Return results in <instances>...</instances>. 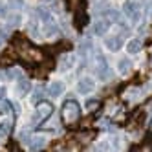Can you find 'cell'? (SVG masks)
<instances>
[{
  "mask_svg": "<svg viewBox=\"0 0 152 152\" xmlns=\"http://www.w3.org/2000/svg\"><path fill=\"white\" fill-rule=\"evenodd\" d=\"M62 121L66 123V125H73L77 119L81 117V108H79V103L77 101H73V99H70V101H64V104H62Z\"/></svg>",
  "mask_w": 152,
  "mask_h": 152,
  "instance_id": "6da1fadb",
  "label": "cell"
},
{
  "mask_svg": "<svg viewBox=\"0 0 152 152\" xmlns=\"http://www.w3.org/2000/svg\"><path fill=\"white\" fill-rule=\"evenodd\" d=\"M53 114V104L48 101H39L35 106V114H33V125H40Z\"/></svg>",
  "mask_w": 152,
  "mask_h": 152,
  "instance_id": "7a4b0ae2",
  "label": "cell"
},
{
  "mask_svg": "<svg viewBox=\"0 0 152 152\" xmlns=\"http://www.w3.org/2000/svg\"><path fill=\"white\" fill-rule=\"evenodd\" d=\"M141 6H143V0H126L125 2L123 11L130 18V22H134V24L139 22V9H141Z\"/></svg>",
  "mask_w": 152,
  "mask_h": 152,
  "instance_id": "3957f363",
  "label": "cell"
},
{
  "mask_svg": "<svg viewBox=\"0 0 152 152\" xmlns=\"http://www.w3.org/2000/svg\"><path fill=\"white\" fill-rule=\"evenodd\" d=\"M97 77L99 79H103V81H108L112 77V70L108 68V64H106V61L101 57V55H97Z\"/></svg>",
  "mask_w": 152,
  "mask_h": 152,
  "instance_id": "277c9868",
  "label": "cell"
},
{
  "mask_svg": "<svg viewBox=\"0 0 152 152\" xmlns=\"http://www.w3.org/2000/svg\"><path fill=\"white\" fill-rule=\"evenodd\" d=\"M94 88H95V81L90 79V77H83L77 83V92L83 94V95H88L90 92H94Z\"/></svg>",
  "mask_w": 152,
  "mask_h": 152,
  "instance_id": "5b68a950",
  "label": "cell"
},
{
  "mask_svg": "<svg viewBox=\"0 0 152 152\" xmlns=\"http://www.w3.org/2000/svg\"><path fill=\"white\" fill-rule=\"evenodd\" d=\"M22 57L28 59V61H31V62H39V61H42V51H39V50H35V48L24 46V48H22Z\"/></svg>",
  "mask_w": 152,
  "mask_h": 152,
  "instance_id": "8992f818",
  "label": "cell"
},
{
  "mask_svg": "<svg viewBox=\"0 0 152 152\" xmlns=\"http://www.w3.org/2000/svg\"><path fill=\"white\" fill-rule=\"evenodd\" d=\"M110 26H112V22L108 18H101V20H97V22H94V33L101 37L110 29Z\"/></svg>",
  "mask_w": 152,
  "mask_h": 152,
  "instance_id": "52a82bcc",
  "label": "cell"
},
{
  "mask_svg": "<svg viewBox=\"0 0 152 152\" xmlns=\"http://www.w3.org/2000/svg\"><path fill=\"white\" fill-rule=\"evenodd\" d=\"M104 46L110 50V51H119L123 46V39L119 37V35H112V37H108L104 40Z\"/></svg>",
  "mask_w": 152,
  "mask_h": 152,
  "instance_id": "ba28073f",
  "label": "cell"
},
{
  "mask_svg": "<svg viewBox=\"0 0 152 152\" xmlns=\"http://www.w3.org/2000/svg\"><path fill=\"white\" fill-rule=\"evenodd\" d=\"M62 92H64V83H61V81H53V83H50V86H48V94H50L51 97H59Z\"/></svg>",
  "mask_w": 152,
  "mask_h": 152,
  "instance_id": "9c48e42d",
  "label": "cell"
},
{
  "mask_svg": "<svg viewBox=\"0 0 152 152\" xmlns=\"http://www.w3.org/2000/svg\"><path fill=\"white\" fill-rule=\"evenodd\" d=\"M46 145V137H42V136H35V137H31L29 139V150H40V148H44Z\"/></svg>",
  "mask_w": 152,
  "mask_h": 152,
  "instance_id": "30bf717a",
  "label": "cell"
},
{
  "mask_svg": "<svg viewBox=\"0 0 152 152\" xmlns=\"http://www.w3.org/2000/svg\"><path fill=\"white\" fill-rule=\"evenodd\" d=\"M29 81L28 79H24V77H18L17 79V94L18 95H26L28 92H29Z\"/></svg>",
  "mask_w": 152,
  "mask_h": 152,
  "instance_id": "8fae6325",
  "label": "cell"
},
{
  "mask_svg": "<svg viewBox=\"0 0 152 152\" xmlns=\"http://www.w3.org/2000/svg\"><path fill=\"white\" fill-rule=\"evenodd\" d=\"M141 48H143V42H141L139 39H132V40L126 44V51L130 53V55H136V53H139Z\"/></svg>",
  "mask_w": 152,
  "mask_h": 152,
  "instance_id": "7c38bea8",
  "label": "cell"
},
{
  "mask_svg": "<svg viewBox=\"0 0 152 152\" xmlns=\"http://www.w3.org/2000/svg\"><path fill=\"white\" fill-rule=\"evenodd\" d=\"M73 62H75V57H73V55H66V57L61 59L59 68H61V70H70V68L73 66Z\"/></svg>",
  "mask_w": 152,
  "mask_h": 152,
  "instance_id": "4fadbf2b",
  "label": "cell"
},
{
  "mask_svg": "<svg viewBox=\"0 0 152 152\" xmlns=\"http://www.w3.org/2000/svg\"><path fill=\"white\" fill-rule=\"evenodd\" d=\"M117 70H119V73H128L130 70H132V62H130L128 59H121V61H119L117 62Z\"/></svg>",
  "mask_w": 152,
  "mask_h": 152,
  "instance_id": "5bb4252c",
  "label": "cell"
},
{
  "mask_svg": "<svg viewBox=\"0 0 152 152\" xmlns=\"http://www.w3.org/2000/svg\"><path fill=\"white\" fill-rule=\"evenodd\" d=\"M13 53H11V50H4L2 53H0V64H2V66H4V64H11L13 62Z\"/></svg>",
  "mask_w": 152,
  "mask_h": 152,
  "instance_id": "9a60e30c",
  "label": "cell"
},
{
  "mask_svg": "<svg viewBox=\"0 0 152 152\" xmlns=\"http://www.w3.org/2000/svg\"><path fill=\"white\" fill-rule=\"evenodd\" d=\"M104 18H108L110 22H117V20H119V13L114 11V9H108V11H104Z\"/></svg>",
  "mask_w": 152,
  "mask_h": 152,
  "instance_id": "2e32d148",
  "label": "cell"
},
{
  "mask_svg": "<svg viewBox=\"0 0 152 152\" xmlns=\"http://www.w3.org/2000/svg\"><path fill=\"white\" fill-rule=\"evenodd\" d=\"M86 108H88L90 112L97 110V108H99V101H97V99H88V101H86Z\"/></svg>",
  "mask_w": 152,
  "mask_h": 152,
  "instance_id": "e0dca14e",
  "label": "cell"
},
{
  "mask_svg": "<svg viewBox=\"0 0 152 152\" xmlns=\"http://www.w3.org/2000/svg\"><path fill=\"white\" fill-rule=\"evenodd\" d=\"M7 6L11 9H20L24 6V0H7Z\"/></svg>",
  "mask_w": 152,
  "mask_h": 152,
  "instance_id": "ac0fdd59",
  "label": "cell"
},
{
  "mask_svg": "<svg viewBox=\"0 0 152 152\" xmlns=\"http://www.w3.org/2000/svg\"><path fill=\"white\" fill-rule=\"evenodd\" d=\"M9 24H11V26H18V24H20V17H18V15L9 17Z\"/></svg>",
  "mask_w": 152,
  "mask_h": 152,
  "instance_id": "d6986e66",
  "label": "cell"
},
{
  "mask_svg": "<svg viewBox=\"0 0 152 152\" xmlns=\"http://www.w3.org/2000/svg\"><path fill=\"white\" fill-rule=\"evenodd\" d=\"M136 94H139V90H136V88L128 90V92H126V99H136Z\"/></svg>",
  "mask_w": 152,
  "mask_h": 152,
  "instance_id": "ffe728a7",
  "label": "cell"
},
{
  "mask_svg": "<svg viewBox=\"0 0 152 152\" xmlns=\"http://www.w3.org/2000/svg\"><path fill=\"white\" fill-rule=\"evenodd\" d=\"M7 75H9V77H13V79H15V77H17V79H18V77H22V73H20L18 70H9Z\"/></svg>",
  "mask_w": 152,
  "mask_h": 152,
  "instance_id": "44dd1931",
  "label": "cell"
},
{
  "mask_svg": "<svg viewBox=\"0 0 152 152\" xmlns=\"http://www.w3.org/2000/svg\"><path fill=\"white\" fill-rule=\"evenodd\" d=\"M7 15V6L4 2H0V17H6Z\"/></svg>",
  "mask_w": 152,
  "mask_h": 152,
  "instance_id": "7402d4cb",
  "label": "cell"
},
{
  "mask_svg": "<svg viewBox=\"0 0 152 152\" xmlns=\"http://www.w3.org/2000/svg\"><path fill=\"white\" fill-rule=\"evenodd\" d=\"M148 15H150V17H152V4H150V11H148Z\"/></svg>",
  "mask_w": 152,
  "mask_h": 152,
  "instance_id": "603a6c76",
  "label": "cell"
},
{
  "mask_svg": "<svg viewBox=\"0 0 152 152\" xmlns=\"http://www.w3.org/2000/svg\"><path fill=\"white\" fill-rule=\"evenodd\" d=\"M0 125H2V112H0Z\"/></svg>",
  "mask_w": 152,
  "mask_h": 152,
  "instance_id": "cb8c5ba5",
  "label": "cell"
},
{
  "mask_svg": "<svg viewBox=\"0 0 152 152\" xmlns=\"http://www.w3.org/2000/svg\"><path fill=\"white\" fill-rule=\"evenodd\" d=\"M150 130H152V121H150Z\"/></svg>",
  "mask_w": 152,
  "mask_h": 152,
  "instance_id": "d4e9b609",
  "label": "cell"
}]
</instances>
